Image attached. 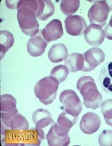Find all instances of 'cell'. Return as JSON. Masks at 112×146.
<instances>
[{
  "label": "cell",
  "instance_id": "6da1fadb",
  "mask_svg": "<svg viewBox=\"0 0 112 146\" xmlns=\"http://www.w3.org/2000/svg\"><path fill=\"white\" fill-rule=\"evenodd\" d=\"M1 133L5 146H40L45 138L43 129L36 127L26 130L1 129Z\"/></svg>",
  "mask_w": 112,
  "mask_h": 146
},
{
  "label": "cell",
  "instance_id": "7a4b0ae2",
  "mask_svg": "<svg viewBox=\"0 0 112 146\" xmlns=\"http://www.w3.org/2000/svg\"><path fill=\"white\" fill-rule=\"evenodd\" d=\"M37 8L38 2L35 0H21L17 5L20 29L23 33L31 37L40 32V25L36 15Z\"/></svg>",
  "mask_w": 112,
  "mask_h": 146
},
{
  "label": "cell",
  "instance_id": "3957f363",
  "mask_svg": "<svg viewBox=\"0 0 112 146\" xmlns=\"http://www.w3.org/2000/svg\"><path fill=\"white\" fill-rule=\"evenodd\" d=\"M83 98V104L88 108L96 110L101 106L102 95L99 92L95 80L89 76L80 77L76 85Z\"/></svg>",
  "mask_w": 112,
  "mask_h": 146
},
{
  "label": "cell",
  "instance_id": "277c9868",
  "mask_svg": "<svg viewBox=\"0 0 112 146\" xmlns=\"http://www.w3.org/2000/svg\"><path fill=\"white\" fill-rule=\"evenodd\" d=\"M59 83L58 80L51 76L43 78L35 86V96L44 105H49L56 99Z\"/></svg>",
  "mask_w": 112,
  "mask_h": 146
},
{
  "label": "cell",
  "instance_id": "5b68a950",
  "mask_svg": "<svg viewBox=\"0 0 112 146\" xmlns=\"http://www.w3.org/2000/svg\"><path fill=\"white\" fill-rule=\"evenodd\" d=\"M1 129L26 130L29 129V123L25 117L19 113L17 108L9 112H1Z\"/></svg>",
  "mask_w": 112,
  "mask_h": 146
},
{
  "label": "cell",
  "instance_id": "8992f818",
  "mask_svg": "<svg viewBox=\"0 0 112 146\" xmlns=\"http://www.w3.org/2000/svg\"><path fill=\"white\" fill-rule=\"evenodd\" d=\"M59 100L65 111L74 117H78L82 110L81 101L73 90H65L60 95Z\"/></svg>",
  "mask_w": 112,
  "mask_h": 146
},
{
  "label": "cell",
  "instance_id": "52a82bcc",
  "mask_svg": "<svg viewBox=\"0 0 112 146\" xmlns=\"http://www.w3.org/2000/svg\"><path fill=\"white\" fill-rule=\"evenodd\" d=\"M110 9L106 1H98L89 9L88 16L91 24L105 25Z\"/></svg>",
  "mask_w": 112,
  "mask_h": 146
},
{
  "label": "cell",
  "instance_id": "ba28073f",
  "mask_svg": "<svg viewBox=\"0 0 112 146\" xmlns=\"http://www.w3.org/2000/svg\"><path fill=\"white\" fill-rule=\"evenodd\" d=\"M70 130L63 128L57 123L52 125L47 133L46 139L50 146H67L70 143L68 133Z\"/></svg>",
  "mask_w": 112,
  "mask_h": 146
},
{
  "label": "cell",
  "instance_id": "9c48e42d",
  "mask_svg": "<svg viewBox=\"0 0 112 146\" xmlns=\"http://www.w3.org/2000/svg\"><path fill=\"white\" fill-rule=\"evenodd\" d=\"M83 55L84 63L82 71L85 72H91L94 70L102 63L105 58L104 52L98 47L89 49Z\"/></svg>",
  "mask_w": 112,
  "mask_h": 146
},
{
  "label": "cell",
  "instance_id": "30bf717a",
  "mask_svg": "<svg viewBox=\"0 0 112 146\" xmlns=\"http://www.w3.org/2000/svg\"><path fill=\"white\" fill-rule=\"evenodd\" d=\"M66 32L71 36H80L87 27L86 21L80 15H70L65 20Z\"/></svg>",
  "mask_w": 112,
  "mask_h": 146
},
{
  "label": "cell",
  "instance_id": "8fae6325",
  "mask_svg": "<svg viewBox=\"0 0 112 146\" xmlns=\"http://www.w3.org/2000/svg\"><path fill=\"white\" fill-rule=\"evenodd\" d=\"M84 37L87 43L90 45L99 46L104 40V31L102 27L99 25L90 24L84 32Z\"/></svg>",
  "mask_w": 112,
  "mask_h": 146
},
{
  "label": "cell",
  "instance_id": "7c38bea8",
  "mask_svg": "<svg viewBox=\"0 0 112 146\" xmlns=\"http://www.w3.org/2000/svg\"><path fill=\"white\" fill-rule=\"evenodd\" d=\"M101 125V120L99 116L95 113L89 112L82 117L80 123V128L84 133L91 135L99 129Z\"/></svg>",
  "mask_w": 112,
  "mask_h": 146
},
{
  "label": "cell",
  "instance_id": "4fadbf2b",
  "mask_svg": "<svg viewBox=\"0 0 112 146\" xmlns=\"http://www.w3.org/2000/svg\"><path fill=\"white\" fill-rule=\"evenodd\" d=\"M40 32L43 38L48 43L58 40L63 35L62 23L60 20L53 19Z\"/></svg>",
  "mask_w": 112,
  "mask_h": 146
},
{
  "label": "cell",
  "instance_id": "5bb4252c",
  "mask_svg": "<svg viewBox=\"0 0 112 146\" xmlns=\"http://www.w3.org/2000/svg\"><path fill=\"white\" fill-rule=\"evenodd\" d=\"M38 35L32 36L27 44V49L28 53L32 56L39 57L44 53L48 42L44 40L42 35H40V31Z\"/></svg>",
  "mask_w": 112,
  "mask_h": 146
},
{
  "label": "cell",
  "instance_id": "9a60e30c",
  "mask_svg": "<svg viewBox=\"0 0 112 146\" xmlns=\"http://www.w3.org/2000/svg\"><path fill=\"white\" fill-rule=\"evenodd\" d=\"M99 80L102 89L106 93L112 95V62L106 63L102 67Z\"/></svg>",
  "mask_w": 112,
  "mask_h": 146
},
{
  "label": "cell",
  "instance_id": "2e32d148",
  "mask_svg": "<svg viewBox=\"0 0 112 146\" xmlns=\"http://www.w3.org/2000/svg\"><path fill=\"white\" fill-rule=\"evenodd\" d=\"M33 121L36 127L43 129L49 125L55 124L51 113L46 110L38 109L33 113Z\"/></svg>",
  "mask_w": 112,
  "mask_h": 146
},
{
  "label": "cell",
  "instance_id": "e0dca14e",
  "mask_svg": "<svg viewBox=\"0 0 112 146\" xmlns=\"http://www.w3.org/2000/svg\"><path fill=\"white\" fill-rule=\"evenodd\" d=\"M48 55L51 62L57 63L66 60L68 56V50L65 44H56L51 47Z\"/></svg>",
  "mask_w": 112,
  "mask_h": 146
},
{
  "label": "cell",
  "instance_id": "ac0fdd59",
  "mask_svg": "<svg viewBox=\"0 0 112 146\" xmlns=\"http://www.w3.org/2000/svg\"><path fill=\"white\" fill-rule=\"evenodd\" d=\"M38 8L36 15L42 21L47 20L55 13V7L52 2L49 0H37Z\"/></svg>",
  "mask_w": 112,
  "mask_h": 146
},
{
  "label": "cell",
  "instance_id": "d6986e66",
  "mask_svg": "<svg viewBox=\"0 0 112 146\" xmlns=\"http://www.w3.org/2000/svg\"><path fill=\"white\" fill-rule=\"evenodd\" d=\"M84 60L83 54L73 53L70 54L65 60V65L69 71L75 73L82 70L84 66Z\"/></svg>",
  "mask_w": 112,
  "mask_h": 146
},
{
  "label": "cell",
  "instance_id": "ffe728a7",
  "mask_svg": "<svg viewBox=\"0 0 112 146\" xmlns=\"http://www.w3.org/2000/svg\"><path fill=\"white\" fill-rule=\"evenodd\" d=\"M1 59L13 45L14 38L13 34L7 30L1 31Z\"/></svg>",
  "mask_w": 112,
  "mask_h": 146
},
{
  "label": "cell",
  "instance_id": "44dd1931",
  "mask_svg": "<svg viewBox=\"0 0 112 146\" xmlns=\"http://www.w3.org/2000/svg\"><path fill=\"white\" fill-rule=\"evenodd\" d=\"M80 5L79 0H63L60 3V9L66 15H71L78 10Z\"/></svg>",
  "mask_w": 112,
  "mask_h": 146
},
{
  "label": "cell",
  "instance_id": "7402d4cb",
  "mask_svg": "<svg viewBox=\"0 0 112 146\" xmlns=\"http://www.w3.org/2000/svg\"><path fill=\"white\" fill-rule=\"evenodd\" d=\"M78 119V117L73 116L65 111L60 114L57 123L63 128L70 130L76 123Z\"/></svg>",
  "mask_w": 112,
  "mask_h": 146
},
{
  "label": "cell",
  "instance_id": "603a6c76",
  "mask_svg": "<svg viewBox=\"0 0 112 146\" xmlns=\"http://www.w3.org/2000/svg\"><path fill=\"white\" fill-rule=\"evenodd\" d=\"M16 108V100L10 94H4L1 96V111L9 112Z\"/></svg>",
  "mask_w": 112,
  "mask_h": 146
},
{
  "label": "cell",
  "instance_id": "cb8c5ba5",
  "mask_svg": "<svg viewBox=\"0 0 112 146\" xmlns=\"http://www.w3.org/2000/svg\"><path fill=\"white\" fill-rule=\"evenodd\" d=\"M69 74V70L66 65H60L53 67L50 72V76L55 77L60 83H63L67 79Z\"/></svg>",
  "mask_w": 112,
  "mask_h": 146
},
{
  "label": "cell",
  "instance_id": "d4e9b609",
  "mask_svg": "<svg viewBox=\"0 0 112 146\" xmlns=\"http://www.w3.org/2000/svg\"><path fill=\"white\" fill-rule=\"evenodd\" d=\"M101 112L106 123L112 127V99L106 100L102 103Z\"/></svg>",
  "mask_w": 112,
  "mask_h": 146
},
{
  "label": "cell",
  "instance_id": "484cf974",
  "mask_svg": "<svg viewBox=\"0 0 112 146\" xmlns=\"http://www.w3.org/2000/svg\"><path fill=\"white\" fill-rule=\"evenodd\" d=\"M99 146H112V130H104L99 137Z\"/></svg>",
  "mask_w": 112,
  "mask_h": 146
},
{
  "label": "cell",
  "instance_id": "4316f807",
  "mask_svg": "<svg viewBox=\"0 0 112 146\" xmlns=\"http://www.w3.org/2000/svg\"><path fill=\"white\" fill-rule=\"evenodd\" d=\"M105 36L109 40H112V15L109 23L104 30Z\"/></svg>",
  "mask_w": 112,
  "mask_h": 146
}]
</instances>
